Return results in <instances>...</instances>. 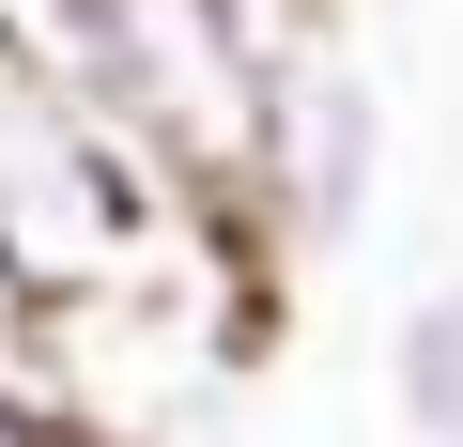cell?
<instances>
[{
  "label": "cell",
  "instance_id": "2",
  "mask_svg": "<svg viewBox=\"0 0 463 447\" xmlns=\"http://www.w3.org/2000/svg\"><path fill=\"white\" fill-rule=\"evenodd\" d=\"M185 232H201V200H170V185L78 108V78H62L32 32H0V278H16L32 309H78V293L155 278Z\"/></svg>",
  "mask_w": 463,
  "mask_h": 447
},
{
  "label": "cell",
  "instance_id": "1",
  "mask_svg": "<svg viewBox=\"0 0 463 447\" xmlns=\"http://www.w3.org/2000/svg\"><path fill=\"white\" fill-rule=\"evenodd\" d=\"M279 0H47L32 47L78 78V108L201 216H248V93H263Z\"/></svg>",
  "mask_w": 463,
  "mask_h": 447
},
{
  "label": "cell",
  "instance_id": "4",
  "mask_svg": "<svg viewBox=\"0 0 463 447\" xmlns=\"http://www.w3.org/2000/svg\"><path fill=\"white\" fill-rule=\"evenodd\" d=\"M386 401L417 447H463V278H417L386 324Z\"/></svg>",
  "mask_w": 463,
  "mask_h": 447
},
{
  "label": "cell",
  "instance_id": "5",
  "mask_svg": "<svg viewBox=\"0 0 463 447\" xmlns=\"http://www.w3.org/2000/svg\"><path fill=\"white\" fill-rule=\"evenodd\" d=\"M32 16H47V0H0V32H32Z\"/></svg>",
  "mask_w": 463,
  "mask_h": 447
},
{
  "label": "cell",
  "instance_id": "3",
  "mask_svg": "<svg viewBox=\"0 0 463 447\" xmlns=\"http://www.w3.org/2000/svg\"><path fill=\"white\" fill-rule=\"evenodd\" d=\"M386 200V93L340 32V0L263 16V93H248V232L279 263H340Z\"/></svg>",
  "mask_w": 463,
  "mask_h": 447
}]
</instances>
